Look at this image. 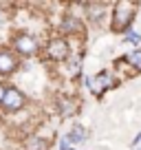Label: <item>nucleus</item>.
Masks as SVG:
<instances>
[{
    "label": "nucleus",
    "instance_id": "f3484780",
    "mask_svg": "<svg viewBox=\"0 0 141 150\" xmlns=\"http://www.w3.org/2000/svg\"><path fill=\"white\" fill-rule=\"evenodd\" d=\"M70 150H73V148H70Z\"/></svg>",
    "mask_w": 141,
    "mask_h": 150
},
{
    "label": "nucleus",
    "instance_id": "0eeeda50",
    "mask_svg": "<svg viewBox=\"0 0 141 150\" xmlns=\"http://www.w3.org/2000/svg\"><path fill=\"white\" fill-rule=\"evenodd\" d=\"M18 71V57L9 49H0V75H11Z\"/></svg>",
    "mask_w": 141,
    "mask_h": 150
},
{
    "label": "nucleus",
    "instance_id": "423d86ee",
    "mask_svg": "<svg viewBox=\"0 0 141 150\" xmlns=\"http://www.w3.org/2000/svg\"><path fill=\"white\" fill-rule=\"evenodd\" d=\"M84 31V24H82V20L77 18V16L73 13H66L64 18H62L60 22V33L62 35H77V33Z\"/></svg>",
    "mask_w": 141,
    "mask_h": 150
},
{
    "label": "nucleus",
    "instance_id": "ddd939ff",
    "mask_svg": "<svg viewBox=\"0 0 141 150\" xmlns=\"http://www.w3.org/2000/svg\"><path fill=\"white\" fill-rule=\"evenodd\" d=\"M60 150H70V148H68V139H66V135L62 137V141H60Z\"/></svg>",
    "mask_w": 141,
    "mask_h": 150
},
{
    "label": "nucleus",
    "instance_id": "f03ea898",
    "mask_svg": "<svg viewBox=\"0 0 141 150\" xmlns=\"http://www.w3.org/2000/svg\"><path fill=\"white\" fill-rule=\"evenodd\" d=\"M84 84L88 86V91L99 99V97H104L106 91H110V88L117 86V80H115V73L110 69H104V71H99L97 75H93V77H86Z\"/></svg>",
    "mask_w": 141,
    "mask_h": 150
},
{
    "label": "nucleus",
    "instance_id": "7ed1b4c3",
    "mask_svg": "<svg viewBox=\"0 0 141 150\" xmlns=\"http://www.w3.org/2000/svg\"><path fill=\"white\" fill-rule=\"evenodd\" d=\"M24 106H27V95L20 88H16V86H7L5 97L0 102V108L5 112H9V115H13V112H20Z\"/></svg>",
    "mask_w": 141,
    "mask_h": 150
},
{
    "label": "nucleus",
    "instance_id": "39448f33",
    "mask_svg": "<svg viewBox=\"0 0 141 150\" xmlns=\"http://www.w3.org/2000/svg\"><path fill=\"white\" fill-rule=\"evenodd\" d=\"M47 57L49 60H53V62H66L70 57V47H68V40L66 38H62V35H57V38H51L47 42Z\"/></svg>",
    "mask_w": 141,
    "mask_h": 150
},
{
    "label": "nucleus",
    "instance_id": "9d476101",
    "mask_svg": "<svg viewBox=\"0 0 141 150\" xmlns=\"http://www.w3.org/2000/svg\"><path fill=\"white\" fill-rule=\"evenodd\" d=\"M123 62H128L130 69H135L137 73H141V49H132L130 53H126Z\"/></svg>",
    "mask_w": 141,
    "mask_h": 150
},
{
    "label": "nucleus",
    "instance_id": "1a4fd4ad",
    "mask_svg": "<svg viewBox=\"0 0 141 150\" xmlns=\"http://www.w3.org/2000/svg\"><path fill=\"white\" fill-rule=\"evenodd\" d=\"M66 139H68V144H82V141H86V128L82 124H73L70 130L66 132Z\"/></svg>",
    "mask_w": 141,
    "mask_h": 150
},
{
    "label": "nucleus",
    "instance_id": "f8f14e48",
    "mask_svg": "<svg viewBox=\"0 0 141 150\" xmlns=\"http://www.w3.org/2000/svg\"><path fill=\"white\" fill-rule=\"evenodd\" d=\"M123 42L126 44H132V47H139L141 44V33H137L135 29H130V31H126V35H123Z\"/></svg>",
    "mask_w": 141,
    "mask_h": 150
},
{
    "label": "nucleus",
    "instance_id": "dca6fc26",
    "mask_svg": "<svg viewBox=\"0 0 141 150\" xmlns=\"http://www.w3.org/2000/svg\"><path fill=\"white\" fill-rule=\"evenodd\" d=\"M0 24H2V13H0Z\"/></svg>",
    "mask_w": 141,
    "mask_h": 150
},
{
    "label": "nucleus",
    "instance_id": "2eb2a0df",
    "mask_svg": "<svg viewBox=\"0 0 141 150\" xmlns=\"http://www.w3.org/2000/svg\"><path fill=\"white\" fill-rule=\"evenodd\" d=\"M137 144H141V132L135 137V139H132V146H137Z\"/></svg>",
    "mask_w": 141,
    "mask_h": 150
},
{
    "label": "nucleus",
    "instance_id": "20e7f679",
    "mask_svg": "<svg viewBox=\"0 0 141 150\" xmlns=\"http://www.w3.org/2000/svg\"><path fill=\"white\" fill-rule=\"evenodd\" d=\"M11 49H13L16 53H20V55L31 57V55H35V53L40 51V42L31 33H16L13 40H11Z\"/></svg>",
    "mask_w": 141,
    "mask_h": 150
},
{
    "label": "nucleus",
    "instance_id": "4468645a",
    "mask_svg": "<svg viewBox=\"0 0 141 150\" xmlns=\"http://www.w3.org/2000/svg\"><path fill=\"white\" fill-rule=\"evenodd\" d=\"M5 88H7L5 84H0V102H2V97H5Z\"/></svg>",
    "mask_w": 141,
    "mask_h": 150
},
{
    "label": "nucleus",
    "instance_id": "6e6552de",
    "mask_svg": "<svg viewBox=\"0 0 141 150\" xmlns=\"http://www.w3.org/2000/svg\"><path fill=\"white\" fill-rule=\"evenodd\" d=\"M57 110L62 117H70L77 112V99L75 97H60L57 99Z\"/></svg>",
    "mask_w": 141,
    "mask_h": 150
},
{
    "label": "nucleus",
    "instance_id": "9b49d317",
    "mask_svg": "<svg viewBox=\"0 0 141 150\" xmlns=\"http://www.w3.org/2000/svg\"><path fill=\"white\" fill-rule=\"evenodd\" d=\"M24 148H27V150H47L49 141L42 139V137H29V139L24 141Z\"/></svg>",
    "mask_w": 141,
    "mask_h": 150
},
{
    "label": "nucleus",
    "instance_id": "f257e3e1",
    "mask_svg": "<svg viewBox=\"0 0 141 150\" xmlns=\"http://www.w3.org/2000/svg\"><path fill=\"white\" fill-rule=\"evenodd\" d=\"M137 18V5L128 0H119L110 9V29L113 33H126L130 31V24Z\"/></svg>",
    "mask_w": 141,
    "mask_h": 150
}]
</instances>
